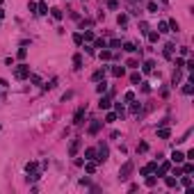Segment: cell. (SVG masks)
<instances>
[{
  "mask_svg": "<svg viewBox=\"0 0 194 194\" xmlns=\"http://www.w3.org/2000/svg\"><path fill=\"white\" fill-rule=\"evenodd\" d=\"M14 75H16L18 80L30 78V66H27V64H21V66H16V69H14Z\"/></svg>",
  "mask_w": 194,
  "mask_h": 194,
  "instance_id": "cell-1",
  "label": "cell"
},
{
  "mask_svg": "<svg viewBox=\"0 0 194 194\" xmlns=\"http://www.w3.org/2000/svg\"><path fill=\"white\" fill-rule=\"evenodd\" d=\"M130 171H132V162H126L124 167H121V171H119V178H121V180H128V178H130Z\"/></svg>",
  "mask_w": 194,
  "mask_h": 194,
  "instance_id": "cell-2",
  "label": "cell"
},
{
  "mask_svg": "<svg viewBox=\"0 0 194 194\" xmlns=\"http://www.w3.org/2000/svg\"><path fill=\"white\" fill-rule=\"evenodd\" d=\"M80 144H82V139H73V142H71V146H69V155H71V158H75V155H78Z\"/></svg>",
  "mask_w": 194,
  "mask_h": 194,
  "instance_id": "cell-3",
  "label": "cell"
},
{
  "mask_svg": "<svg viewBox=\"0 0 194 194\" xmlns=\"http://www.w3.org/2000/svg\"><path fill=\"white\" fill-rule=\"evenodd\" d=\"M155 169H158V162H149V165H146V167L142 169V176H149L151 171H155Z\"/></svg>",
  "mask_w": 194,
  "mask_h": 194,
  "instance_id": "cell-4",
  "label": "cell"
},
{
  "mask_svg": "<svg viewBox=\"0 0 194 194\" xmlns=\"http://www.w3.org/2000/svg\"><path fill=\"white\" fill-rule=\"evenodd\" d=\"M82 119H85V107H80L78 112H75V116H73V124H75V126L82 124Z\"/></svg>",
  "mask_w": 194,
  "mask_h": 194,
  "instance_id": "cell-5",
  "label": "cell"
},
{
  "mask_svg": "<svg viewBox=\"0 0 194 194\" xmlns=\"http://www.w3.org/2000/svg\"><path fill=\"white\" fill-rule=\"evenodd\" d=\"M183 160H185V155H183L180 151H174V153H171V162H176V165H180Z\"/></svg>",
  "mask_w": 194,
  "mask_h": 194,
  "instance_id": "cell-6",
  "label": "cell"
},
{
  "mask_svg": "<svg viewBox=\"0 0 194 194\" xmlns=\"http://www.w3.org/2000/svg\"><path fill=\"white\" fill-rule=\"evenodd\" d=\"M110 105H112L110 96H103V98H101V103H98V107H101V110H110Z\"/></svg>",
  "mask_w": 194,
  "mask_h": 194,
  "instance_id": "cell-7",
  "label": "cell"
},
{
  "mask_svg": "<svg viewBox=\"0 0 194 194\" xmlns=\"http://www.w3.org/2000/svg\"><path fill=\"white\" fill-rule=\"evenodd\" d=\"M169 169H171V165H169V162H162V165H160V169H158V176H165Z\"/></svg>",
  "mask_w": 194,
  "mask_h": 194,
  "instance_id": "cell-8",
  "label": "cell"
},
{
  "mask_svg": "<svg viewBox=\"0 0 194 194\" xmlns=\"http://www.w3.org/2000/svg\"><path fill=\"white\" fill-rule=\"evenodd\" d=\"M124 73H126L124 66H112V75H114V78H121Z\"/></svg>",
  "mask_w": 194,
  "mask_h": 194,
  "instance_id": "cell-9",
  "label": "cell"
},
{
  "mask_svg": "<svg viewBox=\"0 0 194 194\" xmlns=\"http://www.w3.org/2000/svg\"><path fill=\"white\" fill-rule=\"evenodd\" d=\"M174 50H176V48H174V44H167V46H165V57H167V60H171Z\"/></svg>",
  "mask_w": 194,
  "mask_h": 194,
  "instance_id": "cell-10",
  "label": "cell"
},
{
  "mask_svg": "<svg viewBox=\"0 0 194 194\" xmlns=\"http://www.w3.org/2000/svg\"><path fill=\"white\" fill-rule=\"evenodd\" d=\"M153 66H155V64H153V60H146L142 69H144V73H153Z\"/></svg>",
  "mask_w": 194,
  "mask_h": 194,
  "instance_id": "cell-11",
  "label": "cell"
},
{
  "mask_svg": "<svg viewBox=\"0 0 194 194\" xmlns=\"http://www.w3.org/2000/svg\"><path fill=\"white\" fill-rule=\"evenodd\" d=\"M98 130H101V121H94V124L89 126V135H96Z\"/></svg>",
  "mask_w": 194,
  "mask_h": 194,
  "instance_id": "cell-12",
  "label": "cell"
},
{
  "mask_svg": "<svg viewBox=\"0 0 194 194\" xmlns=\"http://www.w3.org/2000/svg\"><path fill=\"white\" fill-rule=\"evenodd\" d=\"M37 14H48V5H46V2H39V5H37Z\"/></svg>",
  "mask_w": 194,
  "mask_h": 194,
  "instance_id": "cell-13",
  "label": "cell"
},
{
  "mask_svg": "<svg viewBox=\"0 0 194 194\" xmlns=\"http://www.w3.org/2000/svg\"><path fill=\"white\" fill-rule=\"evenodd\" d=\"M85 160H96V151L87 149V151H85Z\"/></svg>",
  "mask_w": 194,
  "mask_h": 194,
  "instance_id": "cell-14",
  "label": "cell"
},
{
  "mask_svg": "<svg viewBox=\"0 0 194 194\" xmlns=\"http://www.w3.org/2000/svg\"><path fill=\"white\" fill-rule=\"evenodd\" d=\"M98 57H101V60H110V57H112V53H110V50H105V48H101Z\"/></svg>",
  "mask_w": 194,
  "mask_h": 194,
  "instance_id": "cell-15",
  "label": "cell"
},
{
  "mask_svg": "<svg viewBox=\"0 0 194 194\" xmlns=\"http://www.w3.org/2000/svg\"><path fill=\"white\" fill-rule=\"evenodd\" d=\"M91 78H94V80H103V78H105V69H98L96 73L91 75Z\"/></svg>",
  "mask_w": 194,
  "mask_h": 194,
  "instance_id": "cell-16",
  "label": "cell"
},
{
  "mask_svg": "<svg viewBox=\"0 0 194 194\" xmlns=\"http://www.w3.org/2000/svg\"><path fill=\"white\" fill-rule=\"evenodd\" d=\"M85 169H87V174H94V171H96V165H94L91 160H87V165H85Z\"/></svg>",
  "mask_w": 194,
  "mask_h": 194,
  "instance_id": "cell-17",
  "label": "cell"
},
{
  "mask_svg": "<svg viewBox=\"0 0 194 194\" xmlns=\"http://www.w3.org/2000/svg\"><path fill=\"white\" fill-rule=\"evenodd\" d=\"M50 14H53V18H57V21H60V18L64 16V14H62V9H57V7H55V9H50Z\"/></svg>",
  "mask_w": 194,
  "mask_h": 194,
  "instance_id": "cell-18",
  "label": "cell"
},
{
  "mask_svg": "<svg viewBox=\"0 0 194 194\" xmlns=\"http://www.w3.org/2000/svg\"><path fill=\"white\" fill-rule=\"evenodd\" d=\"M116 23H119V25H126V23H128V16H126V14H119V16H116Z\"/></svg>",
  "mask_w": 194,
  "mask_h": 194,
  "instance_id": "cell-19",
  "label": "cell"
},
{
  "mask_svg": "<svg viewBox=\"0 0 194 194\" xmlns=\"http://www.w3.org/2000/svg\"><path fill=\"white\" fill-rule=\"evenodd\" d=\"M82 41H94V32L85 30V34H82Z\"/></svg>",
  "mask_w": 194,
  "mask_h": 194,
  "instance_id": "cell-20",
  "label": "cell"
},
{
  "mask_svg": "<svg viewBox=\"0 0 194 194\" xmlns=\"http://www.w3.org/2000/svg\"><path fill=\"white\" fill-rule=\"evenodd\" d=\"M105 121H107V124H114V121H116V112H107Z\"/></svg>",
  "mask_w": 194,
  "mask_h": 194,
  "instance_id": "cell-21",
  "label": "cell"
},
{
  "mask_svg": "<svg viewBox=\"0 0 194 194\" xmlns=\"http://www.w3.org/2000/svg\"><path fill=\"white\" fill-rule=\"evenodd\" d=\"M96 91H98V94H105V91H107V82H105V80H103V82L96 87Z\"/></svg>",
  "mask_w": 194,
  "mask_h": 194,
  "instance_id": "cell-22",
  "label": "cell"
},
{
  "mask_svg": "<svg viewBox=\"0 0 194 194\" xmlns=\"http://www.w3.org/2000/svg\"><path fill=\"white\" fill-rule=\"evenodd\" d=\"M158 137H160V139H167V137H169V130H167V128H160V130H158Z\"/></svg>",
  "mask_w": 194,
  "mask_h": 194,
  "instance_id": "cell-23",
  "label": "cell"
},
{
  "mask_svg": "<svg viewBox=\"0 0 194 194\" xmlns=\"http://www.w3.org/2000/svg\"><path fill=\"white\" fill-rule=\"evenodd\" d=\"M158 39H160V32H149V41L151 44H155Z\"/></svg>",
  "mask_w": 194,
  "mask_h": 194,
  "instance_id": "cell-24",
  "label": "cell"
},
{
  "mask_svg": "<svg viewBox=\"0 0 194 194\" xmlns=\"http://www.w3.org/2000/svg\"><path fill=\"white\" fill-rule=\"evenodd\" d=\"M94 46H96V48H107V41H105V39H96Z\"/></svg>",
  "mask_w": 194,
  "mask_h": 194,
  "instance_id": "cell-25",
  "label": "cell"
},
{
  "mask_svg": "<svg viewBox=\"0 0 194 194\" xmlns=\"http://www.w3.org/2000/svg\"><path fill=\"white\" fill-rule=\"evenodd\" d=\"M146 9H149L151 14H158V5H155V2H149V5H146Z\"/></svg>",
  "mask_w": 194,
  "mask_h": 194,
  "instance_id": "cell-26",
  "label": "cell"
},
{
  "mask_svg": "<svg viewBox=\"0 0 194 194\" xmlns=\"http://www.w3.org/2000/svg\"><path fill=\"white\" fill-rule=\"evenodd\" d=\"M107 46H110V48H121V39H112Z\"/></svg>",
  "mask_w": 194,
  "mask_h": 194,
  "instance_id": "cell-27",
  "label": "cell"
},
{
  "mask_svg": "<svg viewBox=\"0 0 194 194\" xmlns=\"http://www.w3.org/2000/svg\"><path fill=\"white\" fill-rule=\"evenodd\" d=\"M73 64H75V69H80V66H82V55H75V57H73Z\"/></svg>",
  "mask_w": 194,
  "mask_h": 194,
  "instance_id": "cell-28",
  "label": "cell"
},
{
  "mask_svg": "<svg viewBox=\"0 0 194 194\" xmlns=\"http://www.w3.org/2000/svg\"><path fill=\"white\" fill-rule=\"evenodd\" d=\"M137 151H139V153L149 151V144H146V142H139V144H137Z\"/></svg>",
  "mask_w": 194,
  "mask_h": 194,
  "instance_id": "cell-29",
  "label": "cell"
},
{
  "mask_svg": "<svg viewBox=\"0 0 194 194\" xmlns=\"http://www.w3.org/2000/svg\"><path fill=\"white\" fill-rule=\"evenodd\" d=\"M25 169H27V174H30V171L34 174V171H37V162H27V165H25Z\"/></svg>",
  "mask_w": 194,
  "mask_h": 194,
  "instance_id": "cell-30",
  "label": "cell"
},
{
  "mask_svg": "<svg viewBox=\"0 0 194 194\" xmlns=\"http://www.w3.org/2000/svg\"><path fill=\"white\" fill-rule=\"evenodd\" d=\"M192 91H194V87H192V85H190V82H187L185 87H183V94H185V96H190Z\"/></svg>",
  "mask_w": 194,
  "mask_h": 194,
  "instance_id": "cell-31",
  "label": "cell"
},
{
  "mask_svg": "<svg viewBox=\"0 0 194 194\" xmlns=\"http://www.w3.org/2000/svg\"><path fill=\"white\" fill-rule=\"evenodd\" d=\"M139 110H142V105H139V103H132V107H130V112H132V114H139Z\"/></svg>",
  "mask_w": 194,
  "mask_h": 194,
  "instance_id": "cell-32",
  "label": "cell"
},
{
  "mask_svg": "<svg viewBox=\"0 0 194 194\" xmlns=\"http://www.w3.org/2000/svg\"><path fill=\"white\" fill-rule=\"evenodd\" d=\"M165 183H167V187H176V178H171V176H169L167 180H165Z\"/></svg>",
  "mask_w": 194,
  "mask_h": 194,
  "instance_id": "cell-33",
  "label": "cell"
},
{
  "mask_svg": "<svg viewBox=\"0 0 194 194\" xmlns=\"http://www.w3.org/2000/svg\"><path fill=\"white\" fill-rule=\"evenodd\" d=\"M167 27H169V23H165V21H162V23H160V25H158V30H160V32H169Z\"/></svg>",
  "mask_w": 194,
  "mask_h": 194,
  "instance_id": "cell-34",
  "label": "cell"
},
{
  "mask_svg": "<svg viewBox=\"0 0 194 194\" xmlns=\"http://www.w3.org/2000/svg\"><path fill=\"white\" fill-rule=\"evenodd\" d=\"M183 185H185V187H192V178H190V176H183Z\"/></svg>",
  "mask_w": 194,
  "mask_h": 194,
  "instance_id": "cell-35",
  "label": "cell"
},
{
  "mask_svg": "<svg viewBox=\"0 0 194 194\" xmlns=\"http://www.w3.org/2000/svg\"><path fill=\"white\" fill-rule=\"evenodd\" d=\"M107 7H110V9H116V7H119V2H116V0H107Z\"/></svg>",
  "mask_w": 194,
  "mask_h": 194,
  "instance_id": "cell-36",
  "label": "cell"
},
{
  "mask_svg": "<svg viewBox=\"0 0 194 194\" xmlns=\"http://www.w3.org/2000/svg\"><path fill=\"white\" fill-rule=\"evenodd\" d=\"M126 112H124V105H121V103H119V105H116V116H124Z\"/></svg>",
  "mask_w": 194,
  "mask_h": 194,
  "instance_id": "cell-37",
  "label": "cell"
},
{
  "mask_svg": "<svg viewBox=\"0 0 194 194\" xmlns=\"http://www.w3.org/2000/svg\"><path fill=\"white\" fill-rule=\"evenodd\" d=\"M128 66H130V69H137V66H139V62H137V60H128Z\"/></svg>",
  "mask_w": 194,
  "mask_h": 194,
  "instance_id": "cell-38",
  "label": "cell"
},
{
  "mask_svg": "<svg viewBox=\"0 0 194 194\" xmlns=\"http://www.w3.org/2000/svg\"><path fill=\"white\" fill-rule=\"evenodd\" d=\"M124 48H126V50H128V53H135V50H137V48H135V46H132V44H124Z\"/></svg>",
  "mask_w": 194,
  "mask_h": 194,
  "instance_id": "cell-39",
  "label": "cell"
},
{
  "mask_svg": "<svg viewBox=\"0 0 194 194\" xmlns=\"http://www.w3.org/2000/svg\"><path fill=\"white\" fill-rule=\"evenodd\" d=\"M183 171H185V174H192V171H194V165H185V167H183Z\"/></svg>",
  "mask_w": 194,
  "mask_h": 194,
  "instance_id": "cell-40",
  "label": "cell"
},
{
  "mask_svg": "<svg viewBox=\"0 0 194 194\" xmlns=\"http://www.w3.org/2000/svg\"><path fill=\"white\" fill-rule=\"evenodd\" d=\"M146 185H149V187H153V185H155V178H153V176H149V178H146Z\"/></svg>",
  "mask_w": 194,
  "mask_h": 194,
  "instance_id": "cell-41",
  "label": "cell"
},
{
  "mask_svg": "<svg viewBox=\"0 0 194 194\" xmlns=\"http://www.w3.org/2000/svg\"><path fill=\"white\" fill-rule=\"evenodd\" d=\"M30 80H32L34 85H41V78H39V75H30Z\"/></svg>",
  "mask_w": 194,
  "mask_h": 194,
  "instance_id": "cell-42",
  "label": "cell"
},
{
  "mask_svg": "<svg viewBox=\"0 0 194 194\" xmlns=\"http://www.w3.org/2000/svg\"><path fill=\"white\" fill-rule=\"evenodd\" d=\"M73 41L80 46V44H82V34H73Z\"/></svg>",
  "mask_w": 194,
  "mask_h": 194,
  "instance_id": "cell-43",
  "label": "cell"
},
{
  "mask_svg": "<svg viewBox=\"0 0 194 194\" xmlns=\"http://www.w3.org/2000/svg\"><path fill=\"white\" fill-rule=\"evenodd\" d=\"M169 25H171V30H174V32H178V23H176V21H169Z\"/></svg>",
  "mask_w": 194,
  "mask_h": 194,
  "instance_id": "cell-44",
  "label": "cell"
},
{
  "mask_svg": "<svg viewBox=\"0 0 194 194\" xmlns=\"http://www.w3.org/2000/svg\"><path fill=\"white\" fill-rule=\"evenodd\" d=\"M190 55V48H180V57H187Z\"/></svg>",
  "mask_w": 194,
  "mask_h": 194,
  "instance_id": "cell-45",
  "label": "cell"
},
{
  "mask_svg": "<svg viewBox=\"0 0 194 194\" xmlns=\"http://www.w3.org/2000/svg\"><path fill=\"white\" fill-rule=\"evenodd\" d=\"M2 16H5V11H2V9H0V18H2Z\"/></svg>",
  "mask_w": 194,
  "mask_h": 194,
  "instance_id": "cell-46",
  "label": "cell"
},
{
  "mask_svg": "<svg viewBox=\"0 0 194 194\" xmlns=\"http://www.w3.org/2000/svg\"><path fill=\"white\" fill-rule=\"evenodd\" d=\"M162 2H169V0H162Z\"/></svg>",
  "mask_w": 194,
  "mask_h": 194,
  "instance_id": "cell-47",
  "label": "cell"
},
{
  "mask_svg": "<svg viewBox=\"0 0 194 194\" xmlns=\"http://www.w3.org/2000/svg\"><path fill=\"white\" fill-rule=\"evenodd\" d=\"M135 2H142V0H135Z\"/></svg>",
  "mask_w": 194,
  "mask_h": 194,
  "instance_id": "cell-48",
  "label": "cell"
},
{
  "mask_svg": "<svg viewBox=\"0 0 194 194\" xmlns=\"http://www.w3.org/2000/svg\"><path fill=\"white\" fill-rule=\"evenodd\" d=\"M0 5H2V0H0Z\"/></svg>",
  "mask_w": 194,
  "mask_h": 194,
  "instance_id": "cell-49",
  "label": "cell"
}]
</instances>
